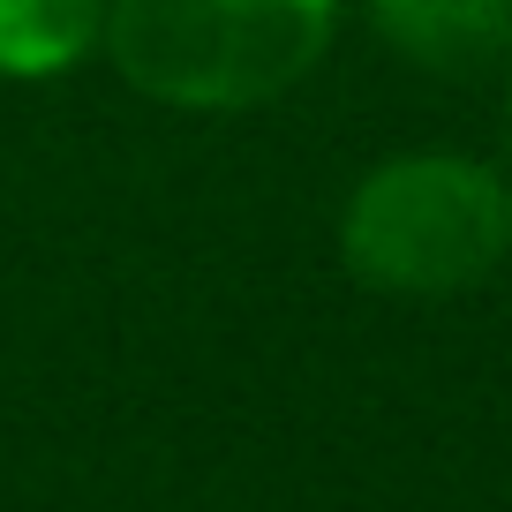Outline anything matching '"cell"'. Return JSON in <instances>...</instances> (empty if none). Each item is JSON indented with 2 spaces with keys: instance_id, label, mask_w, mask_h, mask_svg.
I'll return each mask as SVG.
<instances>
[{
  "instance_id": "3957f363",
  "label": "cell",
  "mask_w": 512,
  "mask_h": 512,
  "mask_svg": "<svg viewBox=\"0 0 512 512\" xmlns=\"http://www.w3.org/2000/svg\"><path fill=\"white\" fill-rule=\"evenodd\" d=\"M362 16L430 76H482L512 53V0H362Z\"/></svg>"
},
{
  "instance_id": "7a4b0ae2",
  "label": "cell",
  "mask_w": 512,
  "mask_h": 512,
  "mask_svg": "<svg viewBox=\"0 0 512 512\" xmlns=\"http://www.w3.org/2000/svg\"><path fill=\"white\" fill-rule=\"evenodd\" d=\"M512 256V189L467 151H392L339 211V264L369 294L445 302Z\"/></svg>"
},
{
  "instance_id": "6da1fadb",
  "label": "cell",
  "mask_w": 512,
  "mask_h": 512,
  "mask_svg": "<svg viewBox=\"0 0 512 512\" xmlns=\"http://www.w3.org/2000/svg\"><path fill=\"white\" fill-rule=\"evenodd\" d=\"M339 0H106V61L174 113H249L332 53Z\"/></svg>"
},
{
  "instance_id": "277c9868",
  "label": "cell",
  "mask_w": 512,
  "mask_h": 512,
  "mask_svg": "<svg viewBox=\"0 0 512 512\" xmlns=\"http://www.w3.org/2000/svg\"><path fill=\"white\" fill-rule=\"evenodd\" d=\"M106 38V0H0V76H61Z\"/></svg>"
}]
</instances>
